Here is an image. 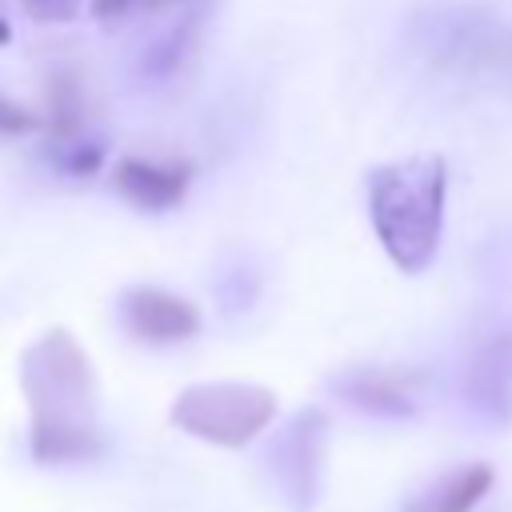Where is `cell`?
<instances>
[{"mask_svg":"<svg viewBox=\"0 0 512 512\" xmlns=\"http://www.w3.org/2000/svg\"><path fill=\"white\" fill-rule=\"evenodd\" d=\"M464 396L468 404L492 420L508 424L512 420V320H488L464 356Z\"/></svg>","mask_w":512,"mask_h":512,"instance_id":"obj_4","label":"cell"},{"mask_svg":"<svg viewBox=\"0 0 512 512\" xmlns=\"http://www.w3.org/2000/svg\"><path fill=\"white\" fill-rule=\"evenodd\" d=\"M24 396L32 408V452L40 460L96 452V380L84 348L68 332H44L24 352Z\"/></svg>","mask_w":512,"mask_h":512,"instance_id":"obj_1","label":"cell"},{"mask_svg":"<svg viewBox=\"0 0 512 512\" xmlns=\"http://www.w3.org/2000/svg\"><path fill=\"white\" fill-rule=\"evenodd\" d=\"M488 488H492V468L472 464L436 488L428 512H472L480 504V496H488Z\"/></svg>","mask_w":512,"mask_h":512,"instance_id":"obj_9","label":"cell"},{"mask_svg":"<svg viewBox=\"0 0 512 512\" xmlns=\"http://www.w3.org/2000/svg\"><path fill=\"white\" fill-rule=\"evenodd\" d=\"M448 168L440 156H408L372 168L368 216L380 248L400 272H424L436 260L444 232Z\"/></svg>","mask_w":512,"mask_h":512,"instance_id":"obj_2","label":"cell"},{"mask_svg":"<svg viewBox=\"0 0 512 512\" xmlns=\"http://www.w3.org/2000/svg\"><path fill=\"white\" fill-rule=\"evenodd\" d=\"M148 4H152V8H156V4H172V0H148Z\"/></svg>","mask_w":512,"mask_h":512,"instance_id":"obj_14","label":"cell"},{"mask_svg":"<svg viewBox=\"0 0 512 512\" xmlns=\"http://www.w3.org/2000/svg\"><path fill=\"white\" fill-rule=\"evenodd\" d=\"M124 324L144 344H176L196 336L200 308L168 288H132L124 296Z\"/></svg>","mask_w":512,"mask_h":512,"instance_id":"obj_5","label":"cell"},{"mask_svg":"<svg viewBox=\"0 0 512 512\" xmlns=\"http://www.w3.org/2000/svg\"><path fill=\"white\" fill-rule=\"evenodd\" d=\"M132 0H92V8H96V16H104V20H112V16H120L124 8H128Z\"/></svg>","mask_w":512,"mask_h":512,"instance_id":"obj_11","label":"cell"},{"mask_svg":"<svg viewBox=\"0 0 512 512\" xmlns=\"http://www.w3.org/2000/svg\"><path fill=\"white\" fill-rule=\"evenodd\" d=\"M116 188L120 196H128L132 204L148 208V212H160V208H172L184 200L188 192V180H192V168L184 160H144V156H128L116 164Z\"/></svg>","mask_w":512,"mask_h":512,"instance_id":"obj_7","label":"cell"},{"mask_svg":"<svg viewBox=\"0 0 512 512\" xmlns=\"http://www.w3.org/2000/svg\"><path fill=\"white\" fill-rule=\"evenodd\" d=\"M340 392L376 416H412L416 412V392H412V376L396 372V368H356L340 380Z\"/></svg>","mask_w":512,"mask_h":512,"instance_id":"obj_8","label":"cell"},{"mask_svg":"<svg viewBox=\"0 0 512 512\" xmlns=\"http://www.w3.org/2000/svg\"><path fill=\"white\" fill-rule=\"evenodd\" d=\"M324 412H300L280 440V480L284 492L304 508L320 496V476H324Z\"/></svg>","mask_w":512,"mask_h":512,"instance_id":"obj_6","label":"cell"},{"mask_svg":"<svg viewBox=\"0 0 512 512\" xmlns=\"http://www.w3.org/2000/svg\"><path fill=\"white\" fill-rule=\"evenodd\" d=\"M8 40H12V28H8V20L0 16V44H8Z\"/></svg>","mask_w":512,"mask_h":512,"instance_id":"obj_12","label":"cell"},{"mask_svg":"<svg viewBox=\"0 0 512 512\" xmlns=\"http://www.w3.org/2000/svg\"><path fill=\"white\" fill-rule=\"evenodd\" d=\"M276 416V392L264 384L212 380L192 384L172 400V424L216 448H244Z\"/></svg>","mask_w":512,"mask_h":512,"instance_id":"obj_3","label":"cell"},{"mask_svg":"<svg viewBox=\"0 0 512 512\" xmlns=\"http://www.w3.org/2000/svg\"><path fill=\"white\" fill-rule=\"evenodd\" d=\"M40 120L28 112V108H20V104H12L8 96H0V132H12V136H20V132H32Z\"/></svg>","mask_w":512,"mask_h":512,"instance_id":"obj_10","label":"cell"},{"mask_svg":"<svg viewBox=\"0 0 512 512\" xmlns=\"http://www.w3.org/2000/svg\"><path fill=\"white\" fill-rule=\"evenodd\" d=\"M32 4H36V8H40V12H48V0H32Z\"/></svg>","mask_w":512,"mask_h":512,"instance_id":"obj_13","label":"cell"}]
</instances>
